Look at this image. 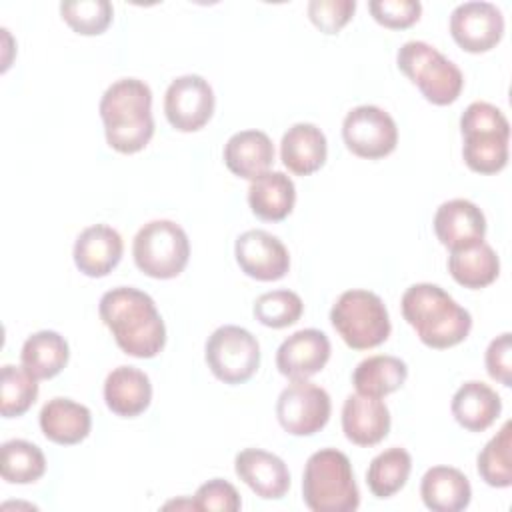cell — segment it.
<instances>
[{"instance_id": "16", "label": "cell", "mask_w": 512, "mask_h": 512, "mask_svg": "<svg viewBox=\"0 0 512 512\" xmlns=\"http://www.w3.org/2000/svg\"><path fill=\"white\" fill-rule=\"evenodd\" d=\"M234 470L238 478L264 500H280L290 488V472L284 460L262 448L238 452Z\"/></svg>"}, {"instance_id": "15", "label": "cell", "mask_w": 512, "mask_h": 512, "mask_svg": "<svg viewBox=\"0 0 512 512\" xmlns=\"http://www.w3.org/2000/svg\"><path fill=\"white\" fill-rule=\"evenodd\" d=\"M330 360V340L316 328H304L288 336L276 350V368L290 380H308Z\"/></svg>"}, {"instance_id": "8", "label": "cell", "mask_w": 512, "mask_h": 512, "mask_svg": "<svg viewBox=\"0 0 512 512\" xmlns=\"http://www.w3.org/2000/svg\"><path fill=\"white\" fill-rule=\"evenodd\" d=\"M132 256L138 270L146 276L170 280L186 268L190 240L180 224L172 220H152L136 232Z\"/></svg>"}, {"instance_id": "21", "label": "cell", "mask_w": 512, "mask_h": 512, "mask_svg": "<svg viewBox=\"0 0 512 512\" xmlns=\"http://www.w3.org/2000/svg\"><path fill=\"white\" fill-rule=\"evenodd\" d=\"M152 400L150 378L136 366H118L104 380V402L122 418L140 416Z\"/></svg>"}, {"instance_id": "24", "label": "cell", "mask_w": 512, "mask_h": 512, "mask_svg": "<svg viewBox=\"0 0 512 512\" xmlns=\"http://www.w3.org/2000/svg\"><path fill=\"white\" fill-rule=\"evenodd\" d=\"M454 420L470 432H484L502 412V400L488 384L470 380L464 382L452 396Z\"/></svg>"}, {"instance_id": "29", "label": "cell", "mask_w": 512, "mask_h": 512, "mask_svg": "<svg viewBox=\"0 0 512 512\" xmlns=\"http://www.w3.org/2000/svg\"><path fill=\"white\" fill-rule=\"evenodd\" d=\"M408 378L404 360L390 354H376L364 358L352 374V384L358 394L382 398L396 392Z\"/></svg>"}, {"instance_id": "13", "label": "cell", "mask_w": 512, "mask_h": 512, "mask_svg": "<svg viewBox=\"0 0 512 512\" xmlns=\"http://www.w3.org/2000/svg\"><path fill=\"white\" fill-rule=\"evenodd\" d=\"M450 34L466 52H488L502 40L504 16L492 2H464L450 14Z\"/></svg>"}, {"instance_id": "28", "label": "cell", "mask_w": 512, "mask_h": 512, "mask_svg": "<svg viewBox=\"0 0 512 512\" xmlns=\"http://www.w3.org/2000/svg\"><path fill=\"white\" fill-rule=\"evenodd\" d=\"M68 356L70 348L62 334L40 330L24 340L20 362L36 380H48L66 368Z\"/></svg>"}, {"instance_id": "19", "label": "cell", "mask_w": 512, "mask_h": 512, "mask_svg": "<svg viewBox=\"0 0 512 512\" xmlns=\"http://www.w3.org/2000/svg\"><path fill=\"white\" fill-rule=\"evenodd\" d=\"M344 436L358 446H376L390 432V410L380 398L350 394L342 406Z\"/></svg>"}, {"instance_id": "26", "label": "cell", "mask_w": 512, "mask_h": 512, "mask_svg": "<svg viewBox=\"0 0 512 512\" xmlns=\"http://www.w3.org/2000/svg\"><path fill=\"white\" fill-rule=\"evenodd\" d=\"M296 202V188L284 172H264L248 186V204L252 212L266 222L284 220Z\"/></svg>"}, {"instance_id": "31", "label": "cell", "mask_w": 512, "mask_h": 512, "mask_svg": "<svg viewBox=\"0 0 512 512\" xmlns=\"http://www.w3.org/2000/svg\"><path fill=\"white\" fill-rule=\"evenodd\" d=\"M46 472L44 452L28 440H8L0 448V474L8 484H32Z\"/></svg>"}, {"instance_id": "9", "label": "cell", "mask_w": 512, "mask_h": 512, "mask_svg": "<svg viewBox=\"0 0 512 512\" xmlns=\"http://www.w3.org/2000/svg\"><path fill=\"white\" fill-rule=\"evenodd\" d=\"M204 358L220 382L234 386L256 374L260 366V344L246 328L226 324L208 336Z\"/></svg>"}, {"instance_id": "4", "label": "cell", "mask_w": 512, "mask_h": 512, "mask_svg": "<svg viewBox=\"0 0 512 512\" xmlns=\"http://www.w3.org/2000/svg\"><path fill=\"white\" fill-rule=\"evenodd\" d=\"M302 500L312 512H354L360 492L348 456L336 448H322L306 460Z\"/></svg>"}, {"instance_id": "34", "label": "cell", "mask_w": 512, "mask_h": 512, "mask_svg": "<svg viewBox=\"0 0 512 512\" xmlns=\"http://www.w3.org/2000/svg\"><path fill=\"white\" fill-rule=\"evenodd\" d=\"M304 312L302 298L292 290L264 292L254 302V316L262 326L286 328L300 320Z\"/></svg>"}, {"instance_id": "5", "label": "cell", "mask_w": 512, "mask_h": 512, "mask_svg": "<svg viewBox=\"0 0 512 512\" xmlns=\"http://www.w3.org/2000/svg\"><path fill=\"white\" fill-rule=\"evenodd\" d=\"M462 158L472 172L496 174L508 162L510 124L490 102H472L460 116Z\"/></svg>"}, {"instance_id": "38", "label": "cell", "mask_w": 512, "mask_h": 512, "mask_svg": "<svg viewBox=\"0 0 512 512\" xmlns=\"http://www.w3.org/2000/svg\"><path fill=\"white\" fill-rule=\"evenodd\" d=\"M196 510H218V512H236L242 506L238 490L222 478H212L198 486L194 494Z\"/></svg>"}, {"instance_id": "27", "label": "cell", "mask_w": 512, "mask_h": 512, "mask_svg": "<svg viewBox=\"0 0 512 512\" xmlns=\"http://www.w3.org/2000/svg\"><path fill=\"white\" fill-rule=\"evenodd\" d=\"M448 272L460 286L480 290L498 278L500 260L494 248L482 240L466 248L450 250Z\"/></svg>"}, {"instance_id": "6", "label": "cell", "mask_w": 512, "mask_h": 512, "mask_svg": "<svg viewBox=\"0 0 512 512\" xmlns=\"http://www.w3.org/2000/svg\"><path fill=\"white\" fill-rule=\"evenodd\" d=\"M396 64L398 70L418 86L422 96L436 106L456 102L464 88L460 68L428 42H404L396 54Z\"/></svg>"}, {"instance_id": "3", "label": "cell", "mask_w": 512, "mask_h": 512, "mask_svg": "<svg viewBox=\"0 0 512 512\" xmlns=\"http://www.w3.org/2000/svg\"><path fill=\"white\" fill-rule=\"evenodd\" d=\"M400 306L404 320L416 330L420 342L428 348H452L470 334V312L438 284H412L402 294Z\"/></svg>"}, {"instance_id": "2", "label": "cell", "mask_w": 512, "mask_h": 512, "mask_svg": "<svg viewBox=\"0 0 512 512\" xmlns=\"http://www.w3.org/2000/svg\"><path fill=\"white\" fill-rule=\"evenodd\" d=\"M106 142L120 154H136L154 136L152 90L144 80L120 78L100 98Z\"/></svg>"}, {"instance_id": "7", "label": "cell", "mask_w": 512, "mask_h": 512, "mask_svg": "<svg viewBox=\"0 0 512 512\" xmlns=\"http://www.w3.org/2000/svg\"><path fill=\"white\" fill-rule=\"evenodd\" d=\"M330 322L340 338L354 350L376 348L390 336V316L382 298L370 290L352 288L342 292L332 310Z\"/></svg>"}, {"instance_id": "37", "label": "cell", "mask_w": 512, "mask_h": 512, "mask_svg": "<svg viewBox=\"0 0 512 512\" xmlns=\"http://www.w3.org/2000/svg\"><path fill=\"white\" fill-rule=\"evenodd\" d=\"M354 0H310L308 18L324 34H338L354 16Z\"/></svg>"}, {"instance_id": "23", "label": "cell", "mask_w": 512, "mask_h": 512, "mask_svg": "<svg viewBox=\"0 0 512 512\" xmlns=\"http://www.w3.org/2000/svg\"><path fill=\"white\" fill-rule=\"evenodd\" d=\"M274 162V144L262 130H242L224 144L226 168L246 180H254L268 172Z\"/></svg>"}, {"instance_id": "39", "label": "cell", "mask_w": 512, "mask_h": 512, "mask_svg": "<svg viewBox=\"0 0 512 512\" xmlns=\"http://www.w3.org/2000/svg\"><path fill=\"white\" fill-rule=\"evenodd\" d=\"M512 338L510 332H504L500 336H496L488 348H486V370L490 374V378L498 380L502 386H512Z\"/></svg>"}, {"instance_id": "36", "label": "cell", "mask_w": 512, "mask_h": 512, "mask_svg": "<svg viewBox=\"0 0 512 512\" xmlns=\"http://www.w3.org/2000/svg\"><path fill=\"white\" fill-rule=\"evenodd\" d=\"M368 10L384 28L404 30L420 20L422 4L418 0H372Z\"/></svg>"}, {"instance_id": "20", "label": "cell", "mask_w": 512, "mask_h": 512, "mask_svg": "<svg viewBox=\"0 0 512 512\" xmlns=\"http://www.w3.org/2000/svg\"><path fill=\"white\" fill-rule=\"evenodd\" d=\"M328 156V142L324 132L310 122L290 126L280 142L282 164L298 176H308L320 170Z\"/></svg>"}, {"instance_id": "32", "label": "cell", "mask_w": 512, "mask_h": 512, "mask_svg": "<svg viewBox=\"0 0 512 512\" xmlns=\"http://www.w3.org/2000/svg\"><path fill=\"white\" fill-rule=\"evenodd\" d=\"M512 422H504L478 454L476 468L480 478L494 488H508L512 484Z\"/></svg>"}, {"instance_id": "22", "label": "cell", "mask_w": 512, "mask_h": 512, "mask_svg": "<svg viewBox=\"0 0 512 512\" xmlns=\"http://www.w3.org/2000/svg\"><path fill=\"white\" fill-rule=\"evenodd\" d=\"M40 430L42 434L62 446H72L82 442L92 428V414L90 410L74 402L70 398L56 396L48 400L40 410Z\"/></svg>"}, {"instance_id": "25", "label": "cell", "mask_w": 512, "mask_h": 512, "mask_svg": "<svg viewBox=\"0 0 512 512\" xmlns=\"http://www.w3.org/2000/svg\"><path fill=\"white\" fill-rule=\"evenodd\" d=\"M420 496L432 512H460L470 504L472 488L458 468L432 466L422 476Z\"/></svg>"}, {"instance_id": "17", "label": "cell", "mask_w": 512, "mask_h": 512, "mask_svg": "<svg viewBox=\"0 0 512 512\" xmlns=\"http://www.w3.org/2000/svg\"><path fill=\"white\" fill-rule=\"evenodd\" d=\"M434 232L448 250L466 248L484 240L486 218L484 212L470 200L452 198L438 206L434 214Z\"/></svg>"}, {"instance_id": "18", "label": "cell", "mask_w": 512, "mask_h": 512, "mask_svg": "<svg viewBox=\"0 0 512 512\" xmlns=\"http://www.w3.org/2000/svg\"><path fill=\"white\" fill-rule=\"evenodd\" d=\"M124 252L122 236L106 224H94L84 228L74 242V264L90 278L108 276L120 262Z\"/></svg>"}, {"instance_id": "11", "label": "cell", "mask_w": 512, "mask_h": 512, "mask_svg": "<svg viewBox=\"0 0 512 512\" xmlns=\"http://www.w3.org/2000/svg\"><path fill=\"white\" fill-rule=\"evenodd\" d=\"M346 148L366 160H378L394 152L398 128L394 118L378 106L362 104L352 108L342 122Z\"/></svg>"}, {"instance_id": "12", "label": "cell", "mask_w": 512, "mask_h": 512, "mask_svg": "<svg viewBox=\"0 0 512 512\" xmlns=\"http://www.w3.org/2000/svg\"><path fill=\"white\" fill-rule=\"evenodd\" d=\"M214 90L198 74H184L170 82L164 94V114L178 132L204 128L214 114Z\"/></svg>"}, {"instance_id": "30", "label": "cell", "mask_w": 512, "mask_h": 512, "mask_svg": "<svg viewBox=\"0 0 512 512\" xmlns=\"http://www.w3.org/2000/svg\"><path fill=\"white\" fill-rule=\"evenodd\" d=\"M410 470V454L400 446H392L372 458L366 470V484L376 498H390L404 488Z\"/></svg>"}, {"instance_id": "1", "label": "cell", "mask_w": 512, "mask_h": 512, "mask_svg": "<svg viewBox=\"0 0 512 512\" xmlns=\"http://www.w3.org/2000/svg\"><path fill=\"white\" fill-rule=\"evenodd\" d=\"M98 312L118 348L134 358H154L166 344V326L154 300L132 286L102 294Z\"/></svg>"}, {"instance_id": "35", "label": "cell", "mask_w": 512, "mask_h": 512, "mask_svg": "<svg viewBox=\"0 0 512 512\" xmlns=\"http://www.w3.org/2000/svg\"><path fill=\"white\" fill-rule=\"evenodd\" d=\"M62 20L82 36L102 34L114 16V8L108 0H76L60 4Z\"/></svg>"}, {"instance_id": "33", "label": "cell", "mask_w": 512, "mask_h": 512, "mask_svg": "<svg viewBox=\"0 0 512 512\" xmlns=\"http://www.w3.org/2000/svg\"><path fill=\"white\" fill-rule=\"evenodd\" d=\"M38 398L36 378L24 368L14 364L2 366L0 376V412L4 418H18L30 410Z\"/></svg>"}, {"instance_id": "14", "label": "cell", "mask_w": 512, "mask_h": 512, "mask_svg": "<svg viewBox=\"0 0 512 512\" xmlns=\"http://www.w3.org/2000/svg\"><path fill=\"white\" fill-rule=\"evenodd\" d=\"M234 256L240 270L260 282H274L286 276L290 254L280 238L266 230H246L236 238Z\"/></svg>"}, {"instance_id": "10", "label": "cell", "mask_w": 512, "mask_h": 512, "mask_svg": "<svg viewBox=\"0 0 512 512\" xmlns=\"http://www.w3.org/2000/svg\"><path fill=\"white\" fill-rule=\"evenodd\" d=\"M330 412L332 402L328 392L308 380H292L276 400L278 422L292 436L320 432L328 424Z\"/></svg>"}]
</instances>
